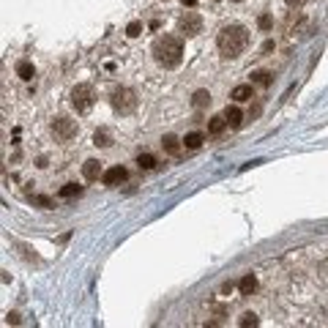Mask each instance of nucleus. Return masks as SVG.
<instances>
[{
	"mask_svg": "<svg viewBox=\"0 0 328 328\" xmlns=\"http://www.w3.org/2000/svg\"><path fill=\"white\" fill-rule=\"evenodd\" d=\"M246 44H249V33H246V28H241V25H224V28L219 30L216 47L224 58H238L246 49Z\"/></svg>",
	"mask_w": 328,
	"mask_h": 328,
	"instance_id": "f257e3e1",
	"label": "nucleus"
},
{
	"mask_svg": "<svg viewBox=\"0 0 328 328\" xmlns=\"http://www.w3.org/2000/svg\"><path fill=\"white\" fill-rule=\"evenodd\" d=\"M153 55L164 69H175L183 60V44L178 36H159L153 41Z\"/></svg>",
	"mask_w": 328,
	"mask_h": 328,
	"instance_id": "f03ea898",
	"label": "nucleus"
},
{
	"mask_svg": "<svg viewBox=\"0 0 328 328\" xmlns=\"http://www.w3.org/2000/svg\"><path fill=\"white\" fill-rule=\"evenodd\" d=\"M112 107H115L121 115H131L137 110V93L131 88H118L112 90Z\"/></svg>",
	"mask_w": 328,
	"mask_h": 328,
	"instance_id": "7ed1b4c3",
	"label": "nucleus"
},
{
	"mask_svg": "<svg viewBox=\"0 0 328 328\" xmlns=\"http://www.w3.org/2000/svg\"><path fill=\"white\" fill-rule=\"evenodd\" d=\"M71 104L77 112H90L93 110V88L90 85H77L71 90Z\"/></svg>",
	"mask_w": 328,
	"mask_h": 328,
	"instance_id": "20e7f679",
	"label": "nucleus"
},
{
	"mask_svg": "<svg viewBox=\"0 0 328 328\" xmlns=\"http://www.w3.org/2000/svg\"><path fill=\"white\" fill-rule=\"evenodd\" d=\"M178 28H181L183 36H197V33H203V17L197 11H186L181 17V22H178Z\"/></svg>",
	"mask_w": 328,
	"mask_h": 328,
	"instance_id": "39448f33",
	"label": "nucleus"
},
{
	"mask_svg": "<svg viewBox=\"0 0 328 328\" xmlns=\"http://www.w3.org/2000/svg\"><path fill=\"white\" fill-rule=\"evenodd\" d=\"M52 131H55V137H58V140L69 142V140H74V137H77V123L69 121V118H55Z\"/></svg>",
	"mask_w": 328,
	"mask_h": 328,
	"instance_id": "423d86ee",
	"label": "nucleus"
},
{
	"mask_svg": "<svg viewBox=\"0 0 328 328\" xmlns=\"http://www.w3.org/2000/svg\"><path fill=\"white\" fill-rule=\"evenodd\" d=\"M126 175H129V172H126V167H121V164H118V167H110V170L101 175V181H104L107 186H118V183L126 181Z\"/></svg>",
	"mask_w": 328,
	"mask_h": 328,
	"instance_id": "0eeeda50",
	"label": "nucleus"
},
{
	"mask_svg": "<svg viewBox=\"0 0 328 328\" xmlns=\"http://www.w3.org/2000/svg\"><path fill=\"white\" fill-rule=\"evenodd\" d=\"M82 175L88 178V181H99L104 172H101V162H96V159H88V162L82 164Z\"/></svg>",
	"mask_w": 328,
	"mask_h": 328,
	"instance_id": "6e6552de",
	"label": "nucleus"
},
{
	"mask_svg": "<svg viewBox=\"0 0 328 328\" xmlns=\"http://www.w3.org/2000/svg\"><path fill=\"white\" fill-rule=\"evenodd\" d=\"M230 99H235L241 104V101H252L254 99V88L252 85H235L233 93H230Z\"/></svg>",
	"mask_w": 328,
	"mask_h": 328,
	"instance_id": "1a4fd4ad",
	"label": "nucleus"
},
{
	"mask_svg": "<svg viewBox=\"0 0 328 328\" xmlns=\"http://www.w3.org/2000/svg\"><path fill=\"white\" fill-rule=\"evenodd\" d=\"M181 145H183V140H178L175 134H164V137H162V148H164L167 153H172V156L181 151Z\"/></svg>",
	"mask_w": 328,
	"mask_h": 328,
	"instance_id": "9d476101",
	"label": "nucleus"
},
{
	"mask_svg": "<svg viewBox=\"0 0 328 328\" xmlns=\"http://www.w3.org/2000/svg\"><path fill=\"white\" fill-rule=\"evenodd\" d=\"M238 290H241V295H252L254 290H257V279H254V274H246L244 279L238 282Z\"/></svg>",
	"mask_w": 328,
	"mask_h": 328,
	"instance_id": "9b49d317",
	"label": "nucleus"
},
{
	"mask_svg": "<svg viewBox=\"0 0 328 328\" xmlns=\"http://www.w3.org/2000/svg\"><path fill=\"white\" fill-rule=\"evenodd\" d=\"M17 77H19V80H25V82H30L36 77L33 63H30V60H19V63H17Z\"/></svg>",
	"mask_w": 328,
	"mask_h": 328,
	"instance_id": "f8f14e48",
	"label": "nucleus"
},
{
	"mask_svg": "<svg viewBox=\"0 0 328 328\" xmlns=\"http://www.w3.org/2000/svg\"><path fill=\"white\" fill-rule=\"evenodd\" d=\"M224 118H227V126H233V129H238L241 123H244V112H241L238 107H227V110H224Z\"/></svg>",
	"mask_w": 328,
	"mask_h": 328,
	"instance_id": "ddd939ff",
	"label": "nucleus"
},
{
	"mask_svg": "<svg viewBox=\"0 0 328 328\" xmlns=\"http://www.w3.org/2000/svg\"><path fill=\"white\" fill-rule=\"evenodd\" d=\"M208 104H211V93H208V90H194V96H192L194 110H205Z\"/></svg>",
	"mask_w": 328,
	"mask_h": 328,
	"instance_id": "4468645a",
	"label": "nucleus"
},
{
	"mask_svg": "<svg viewBox=\"0 0 328 328\" xmlns=\"http://www.w3.org/2000/svg\"><path fill=\"white\" fill-rule=\"evenodd\" d=\"M224 129H227V118L224 115H213L211 121H208V131H211V134H222Z\"/></svg>",
	"mask_w": 328,
	"mask_h": 328,
	"instance_id": "2eb2a0df",
	"label": "nucleus"
},
{
	"mask_svg": "<svg viewBox=\"0 0 328 328\" xmlns=\"http://www.w3.org/2000/svg\"><path fill=\"white\" fill-rule=\"evenodd\" d=\"M183 145H186L189 151H197V148L203 145V134H200V131H192V134H186V137H183Z\"/></svg>",
	"mask_w": 328,
	"mask_h": 328,
	"instance_id": "dca6fc26",
	"label": "nucleus"
},
{
	"mask_svg": "<svg viewBox=\"0 0 328 328\" xmlns=\"http://www.w3.org/2000/svg\"><path fill=\"white\" fill-rule=\"evenodd\" d=\"M82 194V186H77V183H66L63 189H60V197L63 200H74V197H80Z\"/></svg>",
	"mask_w": 328,
	"mask_h": 328,
	"instance_id": "f3484780",
	"label": "nucleus"
},
{
	"mask_svg": "<svg viewBox=\"0 0 328 328\" xmlns=\"http://www.w3.org/2000/svg\"><path fill=\"white\" fill-rule=\"evenodd\" d=\"M93 142H96L99 148H110V145H112V134L101 129V131H96V134H93Z\"/></svg>",
	"mask_w": 328,
	"mask_h": 328,
	"instance_id": "a211bd4d",
	"label": "nucleus"
},
{
	"mask_svg": "<svg viewBox=\"0 0 328 328\" xmlns=\"http://www.w3.org/2000/svg\"><path fill=\"white\" fill-rule=\"evenodd\" d=\"M271 77H274L271 71H254V74H252V82H254V85H263V88H268V85H271Z\"/></svg>",
	"mask_w": 328,
	"mask_h": 328,
	"instance_id": "6ab92c4d",
	"label": "nucleus"
},
{
	"mask_svg": "<svg viewBox=\"0 0 328 328\" xmlns=\"http://www.w3.org/2000/svg\"><path fill=\"white\" fill-rule=\"evenodd\" d=\"M137 164H140V170H153V167H156V159H153L151 153H140Z\"/></svg>",
	"mask_w": 328,
	"mask_h": 328,
	"instance_id": "aec40b11",
	"label": "nucleus"
},
{
	"mask_svg": "<svg viewBox=\"0 0 328 328\" xmlns=\"http://www.w3.org/2000/svg\"><path fill=\"white\" fill-rule=\"evenodd\" d=\"M257 28L268 33V30L274 28V17H271V14H260V17H257Z\"/></svg>",
	"mask_w": 328,
	"mask_h": 328,
	"instance_id": "412c9836",
	"label": "nucleus"
},
{
	"mask_svg": "<svg viewBox=\"0 0 328 328\" xmlns=\"http://www.w3.org/2000/svg\"><path fill=\"white\" fill-rule=\"evenodd\" d=\"M142 33V22H129V28H126V36H129V39H137V36Z\"/></svg>",
	"mask_w": 328,
	"mask_h": 328,
	"instance_id": "4be33fe9",
	"label": "nucleus"
},
{
	"mask_svg": "<svg viewBox=\"0 0 328 328\" xmlns=\"http://www.w3.org/2000/svg\"><path fill=\"white\" fill-rule=\"evenodd\" d=\"M257 323H260V320H257V315H252V312H246V315H241L238 326H244V328H246V326H257Z\"/></svg>",
	"mask_w": 328,
	"mask_h": 328,
	"instance_id": "5701e85b",
	"label": "nucleus"
},
{
	"mask_svg": "<svg viewBox=\"0 0 328 328\" xmlns=\"http://www.w3.org/2000/svg\"><path fill=\"white\" fill-rule=\"evenodd\" d=\"M33 203L41 205V208H49V205H52V200H49V197H33Z\"/></svg>",
	"mask_w": 328,
	"mask_h": 328,
	"instance_id": "b1692460",
	"label": "nucleus"
},
{
	"mask_svg": "<svg viewBox=\"0 0 328 328\" xmlns=\"http://www.w3.org/2000/svg\"><path fill=\"white\" fill-rule=\"evenodd\" d=\"M260 110H263V107H260V104H254L252 110H249V118H257V115H260Z\"/></svg>",
	"mask_w": 328,
	"mask_h": 328,
	"instance_id": "393cba45",
	"label": "nucleus"
},
{
	"mask_svg": "<svg viewBox=\"0 0 328 328\" xmlns=\"http://www.w3.org/2000/svg\"><path fill=\"white\" fill-rule=\"evenodd\" d=\"M8 323H14V326L19 323V315H17V312H11V315H8Z\"/></svg>",
	"mask_w": 328,
	"mask_h": 328,
	"instance_id": "a878e982",
	"label": "nucleus"
},
{
	"mask_svg": "<svg viewBox=\"0 0 328 328\" xmlns=\"http://www.w3.org/2000/svg\"><path fill=\"white\" fill-rule=\"evenodd\" d=\"M285 3H287V6H293V8H295V6H301L304 0H285Z\"/></svg>",
	"mask_w": 328,
	"mask_h": 328,
	"instance_id": "bb28decb",
	"label": "nucleus"
},
{
	"mask_svg": "<svg viewBox=\"0 0 328 328\" xmlns=\"http://www.w3.org/2000/svg\"><path fill=\"white\" fill-rule=\"evenodd\" d=\"M194 3H197V0H183V6H194Z\"/></svg>",
	"mask_w": 328,
	"mask_h": 328,
	"instance_id": "cd10ccee",
	"label": "nucleus"
}]
</instances>
